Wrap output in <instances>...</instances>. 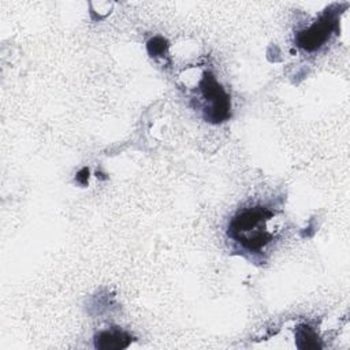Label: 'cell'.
<instances>
[{"instance_id":"obj_5","label":"cell","mask_w":350,"mask_h":350,"mask_svg":"<svg viewBox=\"0 0 350 350\" xmlns=\"http://www.w3.org/2000/svg\"><path fill=\"white\" fill-rule=\"evenodd\" d=\"M167 48V42L161 37H156L148 42V51L152 56H160L164 53V49Z\"/></svg>"},{"instance_id":"obj_3","label":"cell","mask_w":350,"mask_h":350,"mask_svg":"<svg viewBox=\"0 0 350 350\" xmlns=\"http://www.w3.org/2000/svg\"><path fill=\"white\" fill-rule=\"evenodd\" d=\"M336 25V19L332 14H324L319 21H316L309 29L301 31L297 36V42L301 48L306 51H313L320 48L331 36Z\"/></svg>"},{"instance_id":"obj_1","label":"cell","mask_w":350,"mask_h":350,"mask_svg":"<svg viewBox=\"0 0 350 350\" xmlns=\"http://www.w3.org/2000/svg\"><path fill=\"white\" fill-rule=\"evenodd\" d=\"M273 212L264 206L239 211L228 223V237L249 252H258L273 238L268 223Z\"/></svg>"},{"instance_id":"obj_2","label":"cell","mask_w":350,"mask_h":350,"mask_svg":"<svg viewBox=\"0 0 350 350\" xmlns=\"http://www.w3.org/2000/svg\"><path fill=\"white\" fill-rule=\"evenodd\" d=\"M200 89L205 101L204 118L211 123H221L230 116V97L211 72H204Z\"/></svg>"},{"instance_id":"obj_4","label":"cell","mask_w":350,"mask_h":350,"mask_svg":"<svg viewBox=\"0 0 350 350\" xmlns=\"http://www.w3.org/2000/svg\"><path fill=\"white\" fill-rule=\"evenodd\" d=\"M96 347L103 350H115V349H124L131 342L129 334L120 329H109L101 331L94 336Z\"/></svg>"}]
</instances>
